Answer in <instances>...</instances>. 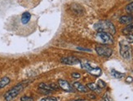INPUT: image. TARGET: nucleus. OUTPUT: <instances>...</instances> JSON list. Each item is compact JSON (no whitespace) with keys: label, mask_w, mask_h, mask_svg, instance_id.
<instances>
[{"label":"nucleus","mask_w":133,"mask_h":101,"mask_svg":"<svg viewBox=\"0 0 133 101\" xmlns=\"http://www.w3.org/2000/svg\"><path fill=\"white\" fill-rule=\"evenodd\" d=\"M94 29L97 32H105L112 35L115 34V33H116V29H115L114 24L107 20L101 21L96 23L94 25Z\"/></svg>","instance_id":"obj_1"},{"label":"nucleus","mask_w":133,"mask_h":101,"mask_svg":"<svg viewBox=\"0 0 133 101\" xmlns=\"http://www.w3.org/2000/svg\"><path fill=\"white\" fill-rule=\"evenodd\" d=\"M11 80L8 77H3L1 79H0V89H2L3 87H5L7 85H8L10 83Z\"/></svg>","instance_id":"obj_14"},{"label":"nucleus","mask_w":133,"mask_h":101,"mask_svg":"<svg viewBox=\"0 0 133 101\" xmlns=\"http://www.w3.org/2000/svg\"><path fill=\"white\" fill-rule=\"evenodd\" d=\"M81 64V67H82L83 69L87 70L89 73H91V75H94L96 77H99L101 75V69L98 67H92L91 64H89L88 63H83L80 62Z\"/></svg>","instance_id":"obj_6"},{"label":"nucleus","mask_w":133,"mask_h":101,"mask_svg":"<svg viewBox=\"0 0 133 101\" xmlns=\"http://www.w3.org/2000/svg\"><path fill=\"white\" fill-rule=\"evenodd\" d=\"M96 37L104 44L109 45V44H112L114 43L113 35L110 34V33H105V32H97L96 33Z\"/></svg>","instance_id":"obj_5"},{"label":"nucleus","mask_w":133,"mask_h":101,"mask_svg":"<svg viewBox=\"0 0 133 101\" xmlns=\"http://www.w3.org/2000/svg\"><path fill=\"white\" fill-rule=\"evenodd\" d=\"M71 77L73 78H75V79H78V78H80L81 77V74L78 73H76V72H74L71 73Z\"/></svg>","instance_id":"obj_22"},{"label":"nucleus","mask_w":133,"mask_h":101,"mask_svg":"<svg viewBox=\"0 0 133 101\" xmlns=\"http://www.w3.org/2000/svg\"><path fill=\"white\" fill-rule=\"evenodd\" d=\"M132 81H133V79H132L131 77H128V78H127V79H126V82H128V83L132 82Z\"/></svg>","instance_id":"obj_26"},{"label":"nucleus","mask_w":133,"mask_h":101,"mask_svg":"<svg viewBox=\"0 0 133 101\" xmlns=\"http://www.w3.org/2000/svg\"><path fill=\"white\" fill-rule=\"evenodd\" d=\"M78 50H81V51H91V49H88V48H84V47H80L78 46Z\"/></svg>","instance_id":"obj_24"},{"label":"nucleus","mask_w":133,"mask_h":101,"mask_svg":"<svg viewBox=\"0 0 133 101\" xmlns=\"http://www.w3.org/2000/svg\"><path fill=\"white\" fill-rule=\"evenodd\" d=\"M70 101H89L88 99H82V98H78V99H72Z\"/></svg>","instance_id":"obj_25"},{"label":"nucleus","mask_w":133,"mask_h":101,"mask_svg":"<svg viewBox=\"0 0 133 101\" xmlns=\"http://www.w3.org/2000/svg\"><path fill=\"white\" fill-rule=\"evenodd\" d=\"M119 52L120 55L125 60H130L131 56V46L127 41L119 42Z\"/></svg>","instance_id":"obj_3"},{"label":"nucleus","mask_w":133,"mask_h":101,"mask_svg":"<svg viewBox=\"0 0 133 101\" xmlns=\"http://www.w3.org/2000/svg\"><path fill=\"white\" fill-rule=\"evenodd\" d=\"M28 82H22L18 84H16L13 87H11L9 91H8L4 94V99L6 101H12L15 99V98L18 96L21 92V91L24 89L25 86H27Z\"/></svg>","instance_id":"obj_2"},{"label":"nucleus","mask_w":133,"mask_h":101,"mask_svg":"<svg viewBox=\"0 0 133 101\" xmlns=\"http://www.w3.org/2000/svg\"><path fill=\"white\" fill-rule=\"evenodd\" d=\"M88 97H91V99H96V96L94 95H88Z\"/></svg>","instance_id":"obj_27"},{"label":"nucleus","mask_w":133,"mask_h":101,"mask_svg":"<svg viewBox=\"0 0 133 101\" xmlns=\"http://www.w3.org/2000/svg\"><path fill=\"white\" fill-rule=\"evenodd\" d=\"M57 84H58L60 89H61V90L65 92H74V86H72L69 84V82L65 79H58Z\"/></svg>","instance_id":"obj_7"},{"label":"nucleus","mask_w":133,"mask_h":101,"mask_svg":"<svg viewBox=\"0 0 133 101\" xmlns=\"http://www.w3.org/2000/svg\"><path fill=\"white\" fill-rule=\"evenodd\" d=\"M95 51L100 56L105 58L110 57L113 53V50L106 45H97L95 47Z\"/></svg>","instance_id":"obj_4"},{"label":"nucleus","mask_w":133,"mask_h":101,"mask_svg":"<svg viewBox=\"0 0 133 101\" xmlns=\"http://www.w3.org/2000/svg\"><path fill=\"white\" fill-rule=\"evenodd\" d=\"M38 88L40 92L45 95H49L54 91L53 89L50 86V84H47V83H40Z\"/></svg>","instance_id":"obj_9"},{"label":"nucleus","mask_w":133,"mask_h":101,"mask_svg":"<svg viewBox=\"0 0 133 101\" xmlns=\"http://www.w3.org/2000/svg\"><path fill=\"white\" fill-rule=\"evenodd\" d=\"M96 84L98 85V86H99L101 89V88H104V87H105V86H106V83H105V82H104V81L101 80V79H99V80L97 81Z\"/></svg>","instance_id":"obj_19"},{"label":"nucleus","mask_w":133,"mask_h":101,"mask_svg":"<svg viewBox=\"0 0 133 101\" xmlns=\"http://www.w3.org/2000/svg\"><path fill=\"white\" fill-rule=\"evenodd\" d=\"M21 101H34V98L31 96H24L21 98Z\"/></svg>","instance_id":"obj_21"},{"label":"nucleus","mask_w":133,"mask_h":101,"mask_svg":"<svg viewBox=\"0 0 133 101\" xmlns=\"http://www.w3.org/2000/svg\"><path fill=\"white\" fill-rule=\"evenodd\" d=\"M40 101H58V99L54 96H49V97H46V98L42 99Z\"/></svg>","instance_id":"obj_18"},{"label":"nucleus","mask_w":133,"mask_h":101,"mask_svg":"<svg viewBox=\"0 0 133 101\" xmlns=\"http://www.w3.org/2000/svg\"><path fill=\"white\" fill-rule=\"evenodd\" d=\"M74 87L76 89V90L79 92H83V93H87L88 92L89 89L88 88V86L83 85L82 83H80L78 82H74Z\"/></svg>","instance_id":"obj_10"},{"label":"nucleus","mask_w":133,"mask_h":101,"mask_svg":"<svg viewBox=\"0 0 133 101\" xmlns=\"http://www.w3.org/2000/svg\"><path fill=\"white\" fill-rule=\"evenodd\" d=\"M72 10L74 13H83V8L79 5H74V7H72Z\"/></svg>","instance_id":"obj_16"},{"label":"nucleus","mask_w":133,"mask_h":101,"mask_svg":"<svg viewBox=\"0 0 133 101\" xmlns=\"http://www.w3.org/2000/svg\"><path fill=\"white\" fill-rule=\"evenodd\" d=\"M103 99H104V100H105V101H111V99L109 98L108 94H105V96H104V98Z\"/></svg>","instance_id":"obj_23"},{"label":"nucleus","mask_w":133,"mask_h":101,"mask_svg":"<svg viewBox=\"0 0 133 101\" xmlns=\"http://www.w3.org/2000/svg\"><path fill=\"white\" fill-rule=\"evenodd\" d=\"M30 19H31V14L30 12H28V11H25L21 16V23L24 24V25H26L30 21Z\"/></svg>","instance_id":"obj_12"},{"label":"nucleus","mask_w":133,"mask_h":101,"mask_svg":"<svg viewBox=\"0 0 133 101\" xmlns=\"http://www.w3.org/2000/svg\"><path fill=\"white\" fill-rule=\"evenodd\" d=\"M111 75L114 77V78H116V79H121L122 78H123L125 74L123 73L118 72V71H116V70H114V69H112V70H111Z\"/></svg>","instance_id":"obj_15"},{"label":"nucleus","mask_w":133,"mask_h":101,"mask_svg":"<svg viewBox=\"0 0 133 101\" xmlns=\"http://www.w3.org/2000/svg\"><path fill=\"white\" fill-rule=\"evenodd\" d=\"M119 22L123 25H129L133 21V16L131 15H125L122 16L119 18Z\"/></svg>","instance_id":"obj_11"},{"label":"nucleus","mask_w":133,"mask_h":101,"mask_svg":"<svg viewBox=\"0 0 133 101\" xmlns=\"http://www.w3.org/2000/svg\"><path fill=\"white\" fill-rule=\"evenodd\" d=\"M87 86H88V88L89 89V90H91L92 91H95L97 93H99L101 91V88L98 86V85L95 82H90L87 85Z\"/></svg>","instance_id":"obj_13"},{"label":"nucleus","mask_w":133,"mask_h":101,"mask_svg":"<svg viewBox=\"0 0 133 101\" xmlns=\"http://www.w3.org/2000/svg\"><path fill=\"white\" fill-rule=\"evenodd\" d=\"M61 62L65 64H68V65H74V64H80V60L79 59L74 57V56H65V57H62L61 58Z\"/></svg>","instance_id":"obj_8"},{"label":"nucleus","mask_w":133,"mask_h":101,"mask_svg":"<svg viewBox=\"0 0 133 101\" xmlns=\"http://www.w3.org/2000/svg\"><path fill=\"white\" fill-rule=\"evenodd\" d=\"M125 10H126V11L128 13L133 12V2H131V3H128V5H127L126 8H125Z\"/></svg>","instance_id":"obj_17"},{"label":"nucleus","mask_w":133,"mask_h":101,"mask_svg":"<svg viewBox=\"0 0 133 101\" xmlns=\"http://www.w3.org/2000/svg\"><path fill=\"white\" fill-rule=\"evenodd\" d=\"M126 41L128 42V43H130V44L133 43V34L130 33V34H128V35H127Z\"/></svg>","instance_id":"obj_20"}]
</instances>
